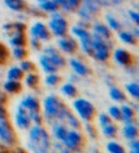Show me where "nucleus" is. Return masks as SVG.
I'll return each instance as SVG.
<instances>
[{
    "label": "nucleus",
    "mask_w": 139,
    "mask_h": 153,
    "mask_svg": "<svg viewBox=\"0 0 139 153\" xmlns=\"http://www.w3.org/2000/svg\"><path fill=\"white\" fill-rule=\"evenodd\" d=\"M37 1H38L39 3H42V2H44V1H46V0H37Z\"/></svg>",
    "instance_id": "obj_52"
},
{
    "label": "nucleus",
    "mask_w": 139,
    "mask_h": 153,
    "mask_svg": "<svg viewBox=\"0 0 139 153\" xmlns=\"http://www.w3.org/2000/svg\"><path fill=\"white\" fill-rule=\"evenodd\" d=\"M4 3L9 9L16 12L25 11L27 9V3L24 0H4Z\"/></svg>",
    "instance_id": "obj_19"
},
{
    "label": "nucleus",
    "mask_w": 139,
    "mask_h": 153,
    "mask_svg": "<svg viewBox=\"0 0 139 153\" xmlns=\"http://www.w3.org/2000/svg\"><path fill=\"white\" fill-rule=\"evenodd\" d=\"M113 58H114L116 63H118L120 65H124V66L130 65L132 62H133V56H132L127 50L122 49V48H117V49L114 51Z\"/></svg>",
    "instance_id": "obj_13"
},
{
    "label": "nucleus",
    "mask_w": 139,
    "mask_h": 153,
    "mask_svg": "<svg viewBox=\"0 0 139 153\" xmlns=\"http://www.w3.org/2000/svg\"><path fill=\"white\" fill-rule=\"evenodd\" d=\"M86 130H87L88 135L90 136L91 138H95L96 136H97V133H96L95 127L92 126V125H90V124H87V125H86Z\"/></svg>",
    "instance_id": "obj_46"
},
{
    "label": "nucleus",
    "mask_w": 139,
    "mask_h": 153,
    "mask_svg": "<svg viewBox=\"0 0 139 153\" xmlns=\"http://www.w3.org/2000/svg\"><path fill=\"white\" fill-rule=\"evenodd\" d=\"M27 42L25 33H13L10 38V44L13 47H24Z\"/></svg>",
    "instance_id": "obj_20"
},
{
    "label": "nucleus",
    "mask_w": 139,
    "mask_h": 153,
    "mask_svg": "<svg viewBox=\"0 0 139 153\" xmlns=\"http://www.w3.org/2000/svg\"><path fill=\"white\" fill-rule=\"evenodd\" d=\"M61 91L65 94V96H68L70 98H75L77 96V89L73 84H64V85L61 87Z\"/></svg>",
    "instance_id": "obj_28"
},
{
    "label": "nucleus",
    "mask_w": 139,
    "mask_h": 153,
    "mask_svg": "<svg viewBox=\"0 0 139 153\" xmlns=\"http://www.w3.org/2000/svg\"><path fill=\"white\" fill-rule=\"evenodd\" d=\"M126 90H127V92L133 98H135V99H138L139 98V86L137 82L127 84V85H126Z\"/></svg>",
    "instance_id": "obj_33"
},
{
    "label": "nucleus",
    "mask_w": 139,
    "mask_h": 153,
    "mask_svg": "<svg viewBox=\"0 0 139 153\" xmlns=\"http://www.w3.org/2000/svg\"><path fill=\"white\" fill-rule=\"evenodd\" d=\"M64 143L65 148H68V150L71 151H77L80 149V147L83 143V137L78 131L75 130H70L66 133V136L62 140Z\"/></svg>",
    "instance_id": "obj_7"
},
{
    "label": "nucleus",
    "mask_w": 139,
    "mask_h": 153,
    "mask_svg": "<svg viewBox=\"0 0 139 153\" xmlns=\"http://www.w3.org/2000/svg\"><path fill=\"white\" fill-rule=\"evenodd\" d=\"M129 147H130V150H132V151L139 152V142L137 141L136 139H133V140H130Z\"/></svg>",
    "instance_id": "obj_48"
},
{
    "label": "nucleus",
    "mask_w": 139,
    "mask_h": 153,
    "mask_svg": "<svg viewBox=\"0 0 139 153\" xmlns=\"http://www.w3.org/2000/svg\"><path fill=\"white\" fill-rule=\"evenodd\" d=\"M92 32H94V34H97V35L107 39V40L111 39V37H112V32L109 28V26H107V25H104L102 23H99V22H97V23L92 25Z\"/></svg>",
    "instance_id": "obj_15"
},
{
    "label": "nucleus",
    "mask_w": 139,
    "mask_h": 153,
    "mask_svg": "<svg viewBox=\"0 0 139 153\" xmlns=\"http://www.w3.org/2000/svg\"><path fill=\"white\" fill-rule=\"evenodd\" d=\"M59 9H60L59 4L54 0H46V1L40 3V10L42 11L49 12V13H54V12L59 11Z\"/></svg>",
    "instance_id": "obj_24"
},
{
    "label": "nucleus",
    "mask_w": 139,
    "mask_h": 153,
    "mask_svg": "<svg viewBox=\"0 0 139 153\" xmlns=\"http://www.w3.org/2000/svg\"><path fill=\"white\" fill-rule=\"evenodd\" d=\"M10 30H13L14 33H25L26 30V25L21 22H16V23L11 24V28Z\"/></svg>",
    "instance_id": "obj_42"
},
{
    "label": "nucleus",
    "mask_w": 139,
    "mask_h": 153,
    "mask_svg": "<svg viewBox=\"0 0 139 153\" xmlns=\"http://www.w3.org/2000/svg\"><path fill=\"white\" fill-rule=\"evenodd\" d=\"M72 33L80 39V47L84 52L91 56V34L86 28H82L80 26L72 27Z\"/></svg>",
    "instance_id": "obj_6"
},
{
    "label": "nucleus",
    "mask_w": 139,
    "mask_h": 153,
    "mask_svg": "<svg viewBox=\"0 0 139 153\" xmlns=\"http://www.w3.org/2000/svg\"><path fill=\"white\" fill-rule=\"evenodd\" d=\"M39 62H40V65H42V70L48 74L56 73V72L59 70V68H56V65L50 61V59H49L46 54H42V56L39 58Z\"/></svg>",
    "instance_id": "obj_18"
},
{
    "label": "nucleus",
    "mask_w": 139,
    "mask_h": 153,
    "mask_svg": "<svg viewBox=\"0 0 139 153\" xmlns=\"http://www.w3.org/2000/svg\"><path fill=\"white\" fill-rule=\"evenodd\" d=\"M45 54L50 59V61L56 68H63L65 65V59L61 56V53L54 47H47L45 49Z\"/></svg>",
    "instance_id": "obj_12"
},
{
    "label": "nucleus",
    "mask_w": 139,
    "mask_h": 153,
    "mask_svg": "<svg viewBox=\"0 0 139 153\" xmlns=\"http://www.w3.org/2000/svg\"><path fill=\"white\" fill-rule=\"evenodd\" d=\"M0 153H6V152H0Z\"/></svg>",
    "instance_id": "obj_53"
},
{
    "label": "nucleus",
    "mask_w": 139,
    "mask_h": 153,
    "mask_svg": "<svg viewBox=\"0 0 139 153\" xmlns=\"http://www.w3.org/2000/svg\"><path fill=\"white\" fill-rule=\"evenodd\" d=\"M66 3H68V8H70V11L74 12L80 8V0H66Z\"/></svg>",
    "instance_id": "obj_43"
},
{
    "label": "nucleus",
    "mask_w": 139,
    "mask_h": 153,
    "mask_svg": "<svg viewBox=\"0 0 139 153\" xmlns=\"http://www.w3.org/2000/svg\"><path fill=\"white\" fill-rule=\"evenodd\" d=\"M8 114H7V110L0 104V121H7Z\"/></svg>",
    "instance_id": "obj_49"
},
{
    "label": "nucleus",
    "mask_w": 139,
    "mask_h": 153,
    "mask_svg": "<svg viewBox=\"0 0 139 153\" xmlns=\"http://www.w3.org/2000/svg\"><path fill=\"white\" fill-rule=\"evenodd\" d=\"M58 47L64 53L73 54L78 49V44L73 37H70V36L66 35L63 36V37H60V39L58 40Z\"/></svg>",
    "instance_id": "obj_10"
},
{
    "label": "nucleus",
    "mask_w": 139,
    "mask_h": 153,
    "mask_svg": "<svg viewBox=\"0 0 139 153\" xmlns=\"http://www.w3.org/2000/svg\"><path fill=\"white\" fill-rule=\"evenodd\" d=\"M30 147L35 153H47L50 147V139L47 131L40 127V125H36L30 129Z\"/></svg>",
    "instance_id": "obj_2"
},
{
    "label": "nucleus",
    "mask_w": 139,
    "mask_h": 153,
    "mask_svg": "<svg viewBox=\"0 0 139 153\" xmlns=\"http://www.w3.org/2000/svg\"><path fill=\"white\" fill-rule=\"evenodd\" d=\"M68 63H70V65L72 66V68L74 70L75 73L80 75V76H85V75H87V74L89 73V68L84 64L83 62L80 61V60L70 59Z\"/></svg>",
    "instance_id": "obj_17"
},
{
    "label": "nucleus",
    "mask_w": 139,
    "mask_h": 153,
    "mask_svg": "<svg viewBox=\"0 0 139 153\" xmlns=\"http://www.w3.org/2000/svg\"><path fill=\"white\" fill-rule=\"evenodd\" d=\"M0 139L9 146H13L16 142V136L14 130L8 121H0Z\"/></svg>",
    "instance_id": "obj_8"
},
{
    "label": "nucleus",
    "mask_w": 139,
    "mask_h": 153,
    "mask_svg": "<svg viewBox=\"0 0 139 153\" xmlns=\"http://www.w3.org/2000/svg\"><path fill=\"white\" fill-rule=\"evenodd\" d=\"M51 20L49 21V30H50L51 35H54L56 37H63V36L68 35V21L63 18V15L59 13V11L51 13Z\"/></svg>",
    "instance_id": "obj_4"
},
{
    "label": "nucleus",
    "mask_w": 139,
    "mask_h": 153,
    "mask_svg": "<svg viewBox=\"0 0 139 153\" xmlns=\"http://www.w3.org/2000/svg\"><path fill=\"white\" fill-rule=\"evenodd\" d=\"M113 45L97 34H91V56L100 62L107 61L111 54Z\"/></svg>",
    "instance_id": "obj_3"
},
{
    "label": "nucleus",
    "mask_w": 139,
    "mask_h": 153,
    "mask_svg": "<svg viewBox=\"0 0 139 153\" xmlns=\"http://www.w3.org/2000/svg\"><path fill=\"white\" fill-rule=\"evenodd\" d=\"M99 122H100L101 126L103 127L111 123V117L108 114H106V113H102V114L99 115Z\"/></svg>",
    "instance_id": "obj_44"
},
{
    "label": "nucleus",
    "mask_w": 139,
    "mask_h": 153,
    "mask_svg": "<svg viewBox=\"0 0 139 153\" xmlns=\"http://www.w3.org/2000/svg\"><path fill=\"white\" fill-rule=\"evenodd\" d=\"M12 53H13V56L15 59L24 60L27 56V50L24 47H14Z\"/></svg>",
    "instance_id": "obj_37"
},
{
    "label": "nucleus",
    "mask_w": 139,
    "mask_h": 153,
    "mask_svg": "<svg viewBox=\"0 0 139 153\" xmlns=\"http://www.w3.org/2000/svg\"><path fill=\"white\" fill-rule=\"evenodd\" d=\"M102 131H103L104 136H107L109 138H113L115 137L116 133H117V128H116L115 125H113L112 123L108 124L106 126L102 127Z\"/></svg>",
    "instance_id": "obj_31"
},
{
    "label": "nucleus",
    "mask_w": 139,
    "mask_h": 153,
    "mask_svg": "<svg viewBox=\"0 0 139 153\" xmlns=\"http://www.w3.org/2000/svg\"><path fill=\"white\" fill-rule=\"evenodd\" d=\"M46 84L49 86H56L61 82V77L56 73H50L48 74V76L46 77Z\"/></svg>",
    "instance_id": "obj_38"
},
{
    "label": "nucleus",
    "mask_w": 139,
    "mask_h": 153,
    "mask_svg": "<svg viewBox=\"0 0 139 153\" xmlns=\"http://www.w3.org/2000/svg\"><path fill=\"white\" fill-rule=\"evenodd\" d=\"M8 58H9V51L4 45L0 42V64L6 63Z\"/></svg>",
    "instance_id": "obj_40"
},
{
    "label": "nucleus",
    "mask_w": 139,
    "mask_h": 153,
    "mask_svg": "<svg viewBox=\"0 0 139 153\" xmlns=\"http://www.w3.org/2000/svg\"><path fill=\"white\" fill-rule=\"evenodd\" d=\"M107 22H108V25H109V28L110 30H122V24L121 22L118 20H116L114 16L112 15H107Z\"/></svg>",
    "instance_id": "obj_30"
},
{
    "label": "nucleus",
    "mask_w": 139,
    "mask_h": 153,
    "mask_svg": "<svg viewBox=\"0 0 139 153\" xmlns=\"http://www.w3.org/2000/svg\"><path fill=\"white\" fill-rule=\"evenodd\" d=\"M110 97L112 100L117 101V102H122L126 99V96H125L124 92L122 91L121 89H118L117 87H114V86L110 88Z\"/></svg>",
    "instance_id": "obj_26"
},
{
    "label": "nucleus",
    "mask_w": 139,
    "mask_h": 153,
    "mask_svg": "<svg viewBox=\"0 0 139 153\" xmlns=\"http://www.w3.org/2000/svg\"><path fill=\"white\" fill-rule=\"evenodd\" d=\"M107 149L109 151V153H125L124 148L122 147L121 144L116 143L114 141H111L108 143Z\"/></svg>",
    "instance_id": "obj_36"
},
{
    "label": "nucleus",
    "mask_w": 139,
    "mask_h": 153,
    "mask_svg": "<svg viewBox=\"0 0 139 153\" xmlns=\"http://www.w3.org/2000/svg\"><path fill=\"white\" fill-rule=\"evenodd\" d=\"M15 124L21 129H26L30 125V120L28 116V111L25 110L22 105H20L15 113Z\"/></svg>",
    "instance_id": "obj_11"
},
{
    "label": "nucleus",
    "mask_w": 139,
    "mask_h": 153,
    "mask_svg": "<svg viewBox=\"0 0 139 153\" xmlns=\"http://www.w3.org/2000/svg\"><path fill=\"white\" fill-rule=\"evenodd\" d=\"M120 109L122 112V121L125 124H133L134 115H135L134 110L129 105H122V108Z\"/></svg>",
    "instance_id": "obj_21"
},
{
    "label": "nucleus",
    "mask_w": 139,
    "mask_h": 153,
    "mask_svg": "<svg viewBox=\"0 0 139 153\" xmlns=\"http://www.w3.org/2000/svg\"><path fill=\"white\" fill-rule=\"evenodd\" d=\"M64 120L68 122V125H70V126H72L73 128H80V121L77 120V117L75 116L74 114H73V113H71V111H68Z\"/></svg>",
    "instance_id": "obj_32"
},
{
    "label": "nucleus",
    "mask_w": 139,
    "mask_h": 153,
    "mask_svg": "<svg viewBox=\"0 0 139 153\" xmlns=\"http://www.w3.org/2000/svg\"><path fill=\"white\" fill-rule=\"evenodd\" d=\"M85 10L92 15H96L99 13L101 9V2L100 0H80V6Z\"/></svg>",
    "instance_id": "obj_14"
},
{
    "label": "nucleus",
    "mask_w": 139,
    "mask_h": 153,
    "mask_svg": "<svg viewBox=\"0 0 139 153\" xmlns=\"http://www.w3.org/2000/svg\"><path fill=\"white\" fill-rule=\"evenodd\" d=\"M33 14H35V15H38V16H42V11H37V10H33Z\"/></svg>",
    "instance_id": "obj_50"
},
{
    "label": "nucleus",
    "mask_w": 139,
    "mask_h": 153,
    "mask_svg": "<svg viewBox=\"0 0 139 153\" xmlns=\"http://www.w3.org/2000/svg\"><path fill=\"white\" fill-rule=\"evenodd\" d=\"M133 34H134V35H135V36H136V37H138V36H139V30H138V28H137V27H136V28H135V32H134Z\"/></svg>",
    "instance_id": "obj_51"
},
{
    "label": "nucleus",
    "mask_w": 139,
    "mask_h": 153,
    "mask_svg": "<svg viewBox=\"0 0 139 153\" xmlns=\"http://www.w3.org/2000/svg\"><path fill=\"white\" fill-rule=\"evenodd\" d=\"M20 68H21L23 72L30 73V72H33L34 70H35V65H34V63H33V62L25 60V61H23L21 63V66H20Z\"/></svg>",
    "instance_id": "obj_41"
},
{
    "label": "nucleus",
    "mask_w": 139,
    "mask_h": 153,
    "mask_svg": "<svg viewBox=\"0 0 139 153\" xmlns=\"http://www.w3.org/2000/svg\"><path fill=\"white\" fill-rule=\"evenodd\" d=\"M66 133H68V129H66L63 125H61V124H56V125H54V136H56V139L63 140L64 137L66 136Z\"/></svg>",
    "instance_id": "obj_29"
},
{
    "label": "nucleus",
    "mask_w": 139,
    "mask_h": 153,
    "mask_svg": "<svg viewBox=\"0 0 139 153\" xmlns=\"http://www.w3.org/2000/svg\"><path fill=\"white\" fill-rule=\"evenodd\" d=\"M28 116H30V122L33 121L36 125L42 124V116L40 115L39 111H28Z\"/></svg>",
    "instance_id": "obj_39"
},
{
    "label": "nucleus",
    "mask_w": 139,
    "mask_h": 153,
    "mask_svg": "<svg viewBox=\"0 0 139 153\" xmlns=\"http://www.w3.org/2000/svg\"><path fill=\"white\" fill-rule=\"evenodd\" d=\"M118 38L127 45H132V46L137 45V37L132 32L120 30V33H118Z\"/></svg>",
    "instance_id": "obj_22"
},
{
    "label": "nucleus",
    "mask_w": 139,
    "mask_h": 153,
    "mask_svg": "<svg viewBox=\"0 0 139 153\" xmlns=\"http://www.w3.org/2000/svg\"><path fill=\"white\" fill-rule=\"evenodd\" d=\"M4 90L9 94H18V92L21 91L22 89V85L21 82L19 80H12V79H8L4 84Z\"/></svg>",
    "instance_id": "obj_23"
},
{
    "label": "nucleus",
    "mask_w": 139,
    "mask_h": 153,
    "mask_svg": "<svg viewBox=\"0 0 139 153\" xmlns=\"http://www.w3.org/2000/svg\"><path fill=\"white\" fill-rule=\"evenodd\" d=\"M45 106V116L47 120H64L70 110L66 108L64 103L60 100L56 96H48L44 101Z\"/></svg>",
    "instance_id": "obj_1"
},
{
    "label": "nucleus",
    "mask_w": 139,
    "mask_h": 153,
    "mask_svg": "<svg viewBox=\"0 0 139 153\" xmlns=\"http://www.w3.org/2000/svg\"><path fill=\"white\" fill-rule=\"evenodd\" d=\"M30 35L34 38L38 39V40H49L51 38V33L42 22H36L30 27Z\"/></svg>",
    "instance_id": "obj_9"
},
{
    "label": "nucleus",
    "mask_w": 139,
    "mask_h": 153,
    "mask_svg": "<svg viewBox=\"0 0 139 153\" xmlns=\"http://www.w3.org/2000/svg\"><path fill=\"white\" fill-rule=\"evenodd\" d=\"M123 133L124 136L129 140H133V139H136L137 136H138V129L137 127L134 125V124H126L123 129Z\"/></svg>",
    "instance_id": "obj_25"
},
{
    "label": "nucleus",
    "mask_w": 139,
    "mask_h": 153,
    "mask_svg": "<svg viewBox=\"0 0 139 153\" xmlns=\"http://www.w3.org/2000/svg\"><path fill=\"white\" fill-rule=\"evenodd\" d=\"M24 72L22 71L21 68H18V66H13L9 70L8 74H7V77L8 79H12V80H20L23 78Z\"/></svg>",
    "instance_id": "obj_27"
},
{
    "label": "nucleus",
    "mask_w": 139,
    "mask_h": 153,
    "mask_svg": "<svg viewBox=\"0 0 139 153\" xmlns=\"http://www.w3.org/2000/svg\"><path fill=\"white\" fill-rule=\"evenodd\" d=\"M21 105L27 111H39V108H40L39 101L32 96H27L24 98L21 102Z\"/></svg>",
    "instance_id": "obj_16"
},
{
    "label": "nucleus",
    "mask_w": 139,
    "mask_h": 153,
    "mask_svg": "<svg viewBox=\"0 0 139 153\" xmlns=\"http://www.w3.org/2000/svg\"><path fill=\"white\" fill-rule=\"evenodd\" d=\"M73 106L76 113L78 114L82 120L86 122H90L95 116L96 109L89 101L82 99V98H77L76 100L73 102Z\"/></svg>",
    "instance_id": "obj_5"
},
{
    "label": "nucleus",
    "mask_w": 139,
    "mask_h": 153,
    "mask_svg": "<svg viewBox=\"0 0 139 153\" xmlns=\"http://www.w3.org/2000/svg\"><path fill=\"white\" fill-rule=\"evenodd\" d=\"M109 116L115 121H122V112L121 109L116 105H112L109 108Z\"/></svg>",
    "instance_id": "obj_34"
},
{
    "label": "nucleus",
    "mask_w": 139,
    "mask_h": 153,
    "mask_svg": "<svg viewBox=\"0 0 139 153\" xmlns=\"http://www.w3.org/2000/svg\"><path fill=\"white\" fill-rule=\"evenodd\" d=\"M25 82H26V85L28 86V87L34 88V87H36V86L38 85V82H39L38 75H36V74H34V73H30L26 76V78H25Z\"/></svg>",
    "instance_id": "obj_35"
},
{
    "label": "nucleus",
    "mask_w": 139,
    "mask_h": 153,
    "mask_svg": "<svg viewBox=\"0 0 139 153\" xmlns=\"http://www.w3.org/2000/svg\"><path fill=\"white\" fill-rule=\"evenodd\" d=\"M128 15H129V18L134 21V23L135 24L139 23V13L137 11H133V10H130V11H128Z\"/></svg>",
    "instance_id": "obj_45"
},
{
    "label": "nucleus",
    "mask_w": 139,
    "mask_h": 153,
    "mask_svg": "<svg viewBox=\"0 0 139 153\" xmlns=\"http://www.w3.org/2000/svg\"><path fill=\"white\" fill-rule=\"evenodd\" d=\"M30 46H32L34 49H36V50H39V49L42 48V42H40L38 39L32 37V39H30Z\"/></svg>",
    "instance_id": "obj_47"
}]
</instances>
